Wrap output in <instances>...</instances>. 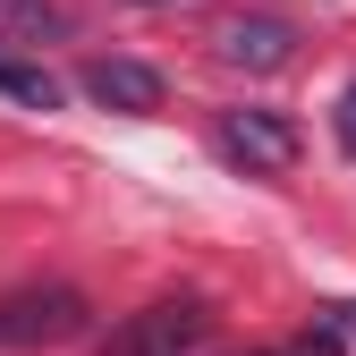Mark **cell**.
Instances as JSON below:
<instances>
[{
    "instance_id": "cell-1",
    "label": "cell",
    "mask_w": 356,
    "mask_h": 356,
    "mask_svg": "<svg viewBox=\"0 0 356 356\" xmlns=\"http://www.w3.org/2000/svg\"><path fill=\"white\" fill-rule=\"evenodd\" d=\"M212 339V305L204 297H153V305H136L127 323H111V356H195Z\"/></svg>"
},
{
    "instance_id": "cell-2",
    "label": "cell",
    "mask_w": 356,
    "mask_h": 356,
    "mask_svg": "<svg viewBox=\"0 0 356 356\" xmlns=\"http://www.w3.org/2000/svg\"><path fill=\"white\" fill-rule=\"evenodd\" d=\"M212 145H220V161H238L246 178H289L297 153H305V136L280 111H220L212 119Z\"/></svg>"
},
{
    "instance_id": "cell-3",
    "label": "cell",
    "mask_w": 356,
    "mask_h": 356,
    "mask_svg": "<svg viewBox=\"0 0 356 356\" xmlns=\"http://www.w3.org/2000/svg\"><path fill=\"white\" fill-rule=\"evenodd\" d=\"M85 331V297L76 289H17L0 297V348H42V339H76Z\"/></svg>"
},
{
    "instance_id": "cell-4",
    "label": "cell",
    "mask_w": 356,
    "mask_h": 356,
    "mask_svg": "<svg viewBox=\"0 0 356 356\" xmlns=\"http://www.w3.org/2000/svg\"><path fill=\"white\" fill-rule=\"evenodd\" d=\"M85 94H94L102 111L153 119L161 111V68H145V60H94V68H85Z\"/></svg>"
},
{
    "instance_id": "cell-5",
    "label": "cell",
    "mask_w": 356,
    "mask_h": 356,
    "mask_svg": "<svg viewBox=\"0 0 356 356\" xmlns=\"http://www.w3.org/2000/svg\"><path fill=\"white\" fill-rule=\"evenodd\" d=\"M220 60H229V68H254V76H272V68L297 60V34H289L280 17H229V26H220Z\"/></svg>"
},
{
    "instance_id": "cell-6",
    "label": "cell",
    "mask_w": 356,
    "mask_h": 356,
    "mask_svg": "<svg viewBox=\"0 0 356 356\" xmlns=\"http://www.w3.org/2000/svg\"><path fill=\"white\" fill-rule=\"evenodd\" d=\"M60 34V0H0V42H51Z\"/></svg>"
},
{
    "instance_id": "cell-7",
    "label": "cell",
    "mask_w": 356,
    "mask_h": 356,
    "mask_svg": "<svg viewBox=\"0 0 356 356\" xmlns=\"http://www.w3.org/2000/svg\"><path fill=\"white\" fill-rule=\"evenodd\" d=\"M0 94L26 102V111H60V76H42V68H26V60H0Z\"/></svg>"
},
{
    "instance_id": "cell-8",
    "label": "cell",
    "mask_w": 356,
    "mask_h": 356,
    "mask_svg": "<svg viewBox=\"0 0 356 356\" xmlns=\"http://www.w3.org/2000/svg\"><path fill=\"white\" fill-rule=\"evenodd\" d=\"M314 331H323L331 356H356V297H331L323 314H314Z\"/></svg>"
},
{
    "instance_id": "cell-9",
    "label": "cell",
    "mask_w": 356,
    "mask_h": 356,
    "mask_svg": "<svg viewBox=\"0 0 356 356\" xmlns=\"http://www.w3.org/2000/svg\"><path fill=\"white\" fill-rule=\"evenodd\" d=\"M331 127H339V145L356 153V76H348V94H339V111H331Z\"/></svg>"
}]
</instances>
